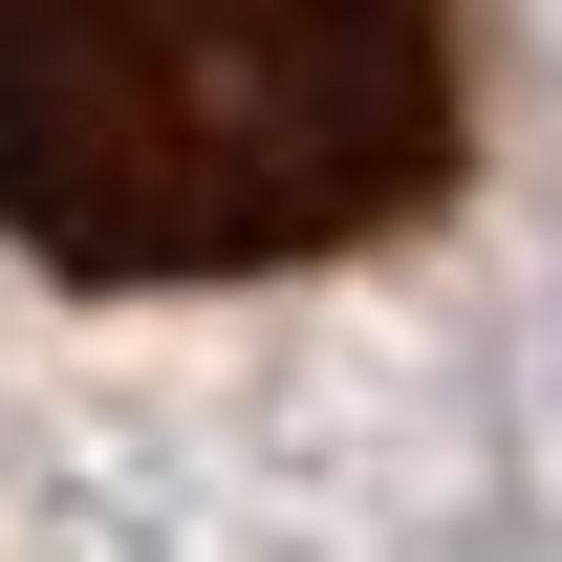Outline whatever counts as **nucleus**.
Returning <instances> with one entry per match:
<instances>
[{"mask_svg": "<svg viewBox=\"0 0 562 562\" xmlns=\"http://www.w3.org/2000/svg\"><path fill=\"white\" fill-rule=\"evenodd\" d=\"M454 173V0H0V238L87 281L325 260Z\"/></svg>", "mask_w": 562, "mask_h": 562, "instance_id": "f257e3e1", "label": "nucleus"}]
</instances>
